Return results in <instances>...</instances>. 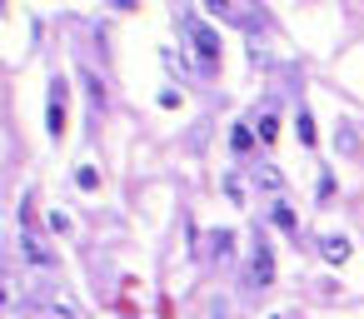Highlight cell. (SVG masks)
Instances as JSON below:
<instances>
[{"instance_id": "obj_7", "label": "cell", "mask_w": 364, "mask_h": 319, "mask_svg": "<svg viewBox=\"0 0 364 319\" xmlns=\"http://www.w3.org/2000/svg\"><path fill=\"white\" fill-rule=\"evenodd\" d=\"M255 185H259V190H269V195H279V190H284V175H279L274 165H264V160H259V165H255Z\"/></svg>"}, {"instance_id": "obj_16", "label": "cell", "mask_w": 364, "mask_h": 319, "mask_svg": "<svg viewBox=\"0 0 364 319\" xmlns=\"http://www.w3.org/2000/svg\"><path fill=\"white\" fill-rule=\"evenodd\" d=\"M225 249H230V229H215L210 234V254H225Z\"/></svg>"}, {"instance_id": "obj_13", "label": "cell", "mask_w": 364, "mask_h": 319, "mask_svg": "<svg viewBox=\"0 0 364 319\" xmlns=\"http://www.w3.org/2000/svg\"><path fill=\"white\" fill-rule=\"evenodd\" d=\"M225 195L245 205V180H240V170H230V175H225Z\"/></svg>"}, {"instance_id": "obj_3", "label": "cell", "mask_w": 364, "mask_h": 319, "mask_svg": "<svg viewBox=\"0 0 364 319\" xmlns=\"http://www.w3.org/2000/svg\"><path fill=\"white\" fill-rule=\"evenodd\" d=\"M210 16H220V21H235L240 31H259V26H264V16H259V11H250V6L240 11L235 0H210Z\"/></svg>"}, {"instance_id": "obj_9", "label": "cell", "mask_w": 364, "mask_h": 319, "mask_svg": "<svg viewBox=\"0 0 364 319\" xmlns=\"http://www.w3.org/2000/svg\"><path fill=\"white\" fill-rule=\"evenodd\" d=\"M324 259H329V264H344V259H349V239H344V234H329V239H324Z\"/></svg>"}, {"instance_id": "obj_5", "label": "cell", "mask_w": 364, "mask_h": 319, "mask_svg": "<svg viewBox=\"0 0 364 319\" xmlns=\"http://www.w3.org/2000/svg\"><path fill=\"white\" fill-rule=\"evenodd\" d=\"M21 249H26V259H31L36 269H50V249H46L41 234L31 229V210H26V225H21Z\"/></svg>"}, {"instance_id": "obj_1", "label": "cell", "mask_w": 364, "mask_h": 319, "mask_svg": "<svg viewBox=\"0 0 364 319\" xmlns=\"http://www.w3.org/2000/svg\"><path fill=\"white\" fill-rule=\"evenodd\" d=\"M41 309H46V319H85V304H80V294L70 284L41 289Z\"/></svg>"}, {"instance_id": "obj_10", "label": "cell", "mask_w": 364, "mask_h": 319, "mask_svg": "<svg viewBox=\"0 0 364 319\" xmlns=\"http://www.w3.org/2000/svg\"><path fill=\"white\" fill-rule=\"evenodd\" d=\"M255 135H259V140H274V135H279V115H274V110H264V115L255 120Z\"/></svg>"}, {"instance_id": "obj_4", "label": "cell", "mask_w": 364, "mask_h": 319, "mask_svg": "<svg viewBox=\"0 0 364 319\" xmlns=\"http://www.w3.org/2000/svg\"><path fill=\"white\" fill-rule=\"evenodd\" d=\"M274 279V254H269V244L264 239H255V249H250V284L255 289H264Z\"/></svg>"}, {"instance_id": "obj_6", "label": "cell", "mask_w": 364, "mask_h": 319, "mask_svg": "<svg viewBox=\"0 0 364 319\" xmlns=\"http://www.w3.org/2000/svg\"><path fill=\"white\" fill-rule=\"evenodd\" d=\"M50 135H55V140L65 135V80L50 85Z\"/></svg>"}, {"instance_id": "obj_12", "label": "cell", "mask_w": 364, "mask_h": 319, "mask_svg": "<svg viewBox=\"0 0 364 319\" xmlns=\"http://www.w3.org/2000/svg\"><path fill=\"white\" fill-rule=\"evenodd\" d=\"M269 220H274V225H279V229H284V234H289V229H294V210H289V205H284V200H274V210H269Z\"/></svg>"}, {"instance_id": "obj_8", "label": "cell", "mask_w": 364, "mask_h": 319, "mask_svg": "<svg viewBox=\"0 0 364 319\" xmlns=\"http://www.w3.org/2000/svg\"><path fill=\"white\" fill-rule=\"evenodd\" d=\"M80 85L90 90V105L105 110V85H100V75H95V70H80Z\"/></svg>"}, {"instance_id": "obj_2", "label": "cell", "mask_w": 364, "mask_h": 319, "mask_svg": "<svg viewBox=\"0 0 364 319\" xmlns=\"http://www.w3.org/2000/svg\"><path fill=\"white\" fill-rule=\"evenodd\" d=\"M190 50H195V65H200L205 75L220 70V36H215L205 21H190Z\"/></svg>"}, {"instance_id": "obj_14", "label": "cell", "mask_w": 364, "mask_h": 319, "mask_svg": "<svg viewBox=\"0 0 364 319\" xmlns=\"http://www.w3.org/2000/svg\"><path fill=\"white\" fill-rule=\"evenodd\" d=\"M294 125H299V140H304V145H314V120H309V110H299V115H294Z\"/></svg>"}, {"instance_id": "obj_11", "label": "cell", "mask_w": 364, "mask_h": 319, "mask_svg": "<svg viewBox=\"0 0 364 319\" xmlns=\"http://www.w3.org/2000/svg\"><path fill=\"white\" fill-rule=\"evenodd\" d=\"M230 145H235L240 155H250V145H255V130H250V125L240 120V125H235V135H230Z\"/></svg>"}, {"instance_id": "obj_15", "label": "cell", "mask_w": 364, "mask_h": 319, "mask_svg": "<svg viewBox=\"0 0 364 319\" xmlns=\"http://www.w3.org/2000/svg\"><path fill=\"white\" fill-rule=\"evenodd\" d=\"M75 185H80V190H95V185H100V175H95L90 165H80V170H75Z\"/></svg>"}]
</instances>
